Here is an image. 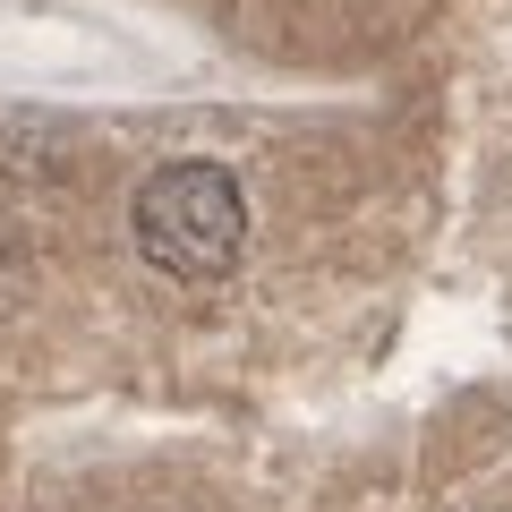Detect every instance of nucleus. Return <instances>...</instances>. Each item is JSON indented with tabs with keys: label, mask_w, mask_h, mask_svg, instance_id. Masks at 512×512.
<instances>
[{
	"label": "nucleus",
	"mask_w": 512,
	"mask_h": 512,
	"mask_svg": "<svg viewBox=\"0 0 512 512\" xmlns=\"http://www.w3.org/2000/svg\"><path fill=\"white\" fill-rule=\"evenodd\" d=\"M137 256L171 282H222L248 248V188L222 163H163L128 205Z\"/></svg>",
	"instance_id": "1"
}]
</instances>
